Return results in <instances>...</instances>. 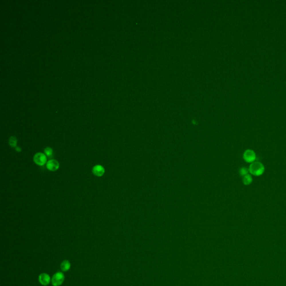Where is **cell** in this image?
Here are the masks:
<instances>
[{"instance_id":"6da1fadb","label":"cell","mask_w":286,"mask_h":286,"mask_svg":"<svg viewBox=\"0 0 286 286\" xmlns=\"http://www.w3.org/2000/svg\"><path fill=\"white\" fill-rule=\"evenodd\" d=\"M249 171L252 175L258 177L263 174L265 171V167L261 162L254 161L249 165Z\"/></svg>"},{"instance_id":"7a4b0ae2","label":"cell","mask_w":286,"mask_h":286,"mask_svg":"<svg viewBox=\"0 0 286 286\" xmlns=\"http://www.w3.org/2000/svg\"><path fill=\"white\" fill-rule=\"evenodd\" d=\"M243 159L246 163H252L255 161L257 158L255 152L252 149H246L243 153Z\"/></svg>"},{"instance_id":"3957f363","label":"cell","mask_w":286,"mask_h":286,"mask_svg":"<svg viewBox=\"0 0 286 286\" xmlns=\"http://www.w3.org/2000/svg\"><path fill=\"white\" fill-rule=\"evenodd\" d=\"M64 281V275L62 272H57L53 275L52 283L53 286H60Z\"/></svg>"},{"instance_id":"277c9868","label":"cell","mask_w":286,"mask_h":286,"mask_svg":"<svg viewBox=\"0 0 286 286\" xmlns=\"http://www.w3.org/2000/svg\"><path fill=\"white\" fill-rule=\"evenodd\" d=\"M35 163L39 166H43L46 163V156L42 153H38L35 154L33 158Z\"/></svg>"},{"instance_id":"5b68a950","label":"cell","mask_w":286,"mask_h":286,"mask_svg":"<svg viewBox=\"0 0 286 286\" xmlns=\"http://www.w3.org/2000/svg\"><path fill=\"white\" fill-rule=\"evenodd\" d=\"M47 169L52 172H55L57 171L59 168V163L57 160L55 159H50L46 163Z\"/></svg>"},{"instance_id":"8992f818","label":"cell","mask_w":286,"mask_h":286,"mask_svg":"<svg viewBox=\"0 0 286 286\" xmlns=\"http://www.w3.org/2000/svg\"><path fill=\"white\" fill-rule=\"evenodd\" d=\"M52 281L49 275L46 273H42L39 276V281L43 286L48 285Z\"/></svg>"},{"instance_id":"52a82bcc","label":"cell","mask_w":286,"mask_h":286,"mask_svg":"<svg viewBox=\"0 0 286 286\" xmlns=\"http://www.w3.org/2000/svg\"><path fill=\"white\" fill-rule=\"evenodd\" d=\"M105 172L104 168L103 166L101 165H96L93 167L92 173L94 175L97 177L102 176Z\"/></svg>"},{"instance_id":"ba28073f","label":"cell","mask_w":286,"mask_h":286,"mask_svg":"<svg viewBox=\"0 0 286 286\" xmlns=\"http://www.w3.org/2000/svg\"><path fill=\"white\" fill-rule=\"evenodd\" d=\"M253 177L249 173L245 175L242 178V183L245 186H249L253 182Z\"/></svg>"},{"instance_id":"9c48e42d","label":"cell","mask_w":286,"mask_h":286,"mask_svg":"<svg viewBox=\"0 0 286 286\" xmlns=\"http://www.w3.org/2000/svg\"><path fill=\"white\" fill-rule=\"evenodd\" d=\"M70 263L68 261H64L60 264V268L63 272H67L70 268Z\"/></svg>"},{"instance_id":"30bf717a","label":"cell","mask_w":286,"mask_h":286,"mask_svg":"<svg viewBox=\"0 0 286 286\" xmlns=\"http://www.w3.org/2000/svg\"><path fill=\"white\" fill-rule=\"evenodd\" d=\"M17 140L15 137H11L9 139V144L11 147H16Z\"/></svg>"},{"instance_id":"8fae6325","label":"cell","mask_w":286,"mask_h":286,"mask_svg":"<svg viewBox=\"0 0 286 286\" xmlns=\"http://www.w3.org/2000/svg\"><path fill=\"white\" fill-rule=\"evenodd\" d=\"M44 153H45V155H46V157H48L49 158H50L53 155V149H52L51 148L47 147V148H46V149H44Z\"/></svg>"},{"instance_id":"7c38bea8","label":"cell","mask_w":286,"mask_h":286,"mask_svg":"<svg viewBox=\"0 0 286 286\" xmlns=\"http://www.w3.org/2000/svg\"><path fill=\"white\" fill-rule=\"evenodd\" d=\"M249 168H247L246 167H242L239 170V174L242 177H244L245 175L249 174Z\"/></svg>"},{"instance_id":"4fadbf2b","label":"cell","mask_w":286,"mask_h":286,"mask_svg":"<svg viewBox=\"0 0 286 286\" xmlns=\"http://www.w3.org/2000/svg\"><path fill=\"white\" fill-rule=\"evenodd\" d=\"M16 150L17 151H18V152H20V151H21V149L20 147H16Z\"/></svg>"}]
</instances>
